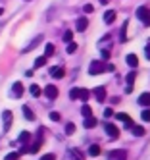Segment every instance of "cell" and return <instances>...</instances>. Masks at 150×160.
Segmentation results:
<instances>
[{"label":"cell","instance_id":"obj_1","mask_svg":"<svg viewBox=\"0 0 150 160\" xmlns=\"http://www.w3.org/2000/svg\"><path fill=\"white\" fill-rule=\"evenodd\" d=\"M137 18L141 19L146 27H150V10H148L146 6H141V8L137 10Z\"/></svg>","mask_w":150,"mask_h":160},{"label":"cell","instance_id":"obj_2","mask_svg":"<svg viewBox=\"0 0 150 160\" xmlns=\"http://www.w3.org/2000/svg\"><path fill=\"white\" fill-rule=\"evenodd\" d=\"M69 97L71 98H81V100L87 102V98L90 97V91H87V89H71L69 91Z\"/></svg>","mask_w":150,"mask_h":160},{"label":"cell","instance_id":"obj_3","mask_svg":"<svg viewBox=\"0 0 150 160\" xmlns=\"http://www.w3.org/2000/svg\"><path fill=\"white\" fill-rule=\"evenodd\" d=\"M104 72H106V66L102 62H98V60L90 62V66H89V73L90 75H98V73H104Z\"/></svg>","mask_w":150,"mask_h":160},{"label":"cell","instance_id":"obj_4","mask_svg":"<svg viewBox=\"0 0 150 160\" xmlns=\"http://www.w3.org/2000/svg\"><path fill=\"white\" fill-rule=\"evenodd\" d=\"M108 160H127V152L123 148H118V151L108 152Z\"/></svg>","mask_w":150,"mask_h":160},{"label":"cell","instance_id":"obj_5","mask_svg":"<svg viewBox=\"0 0 150 160\" xmlns=\"http://www.w3.org/2000/svg\"><path fill=\"white\" fill-rule=\"evenodd\" d=\"M104 129H106V133L110 137H114V139H118V137H119V129L115 128L114 123H106V125H104Z\"/></svg>","mask_w":150,"mask_h":160},{"label":"cell","instance_id":"obj_6","mask_svg":"<svg viewBox=\"0 0 150 160\" xmlns=\"http://www.w3.org/2000/svg\"><path fill=\"white\" fill-rule=\"evenodd\" d=\"M12 118H14V116H12V112H10V110H4V112H2V120H4V131H8V129H10V125H12Z\"/></svg>","mask_w":150,"mask_h":160},{"label":"cell","instance_id":"obj_7","mask_svg":"<svg viewBox=\"0 0 150 160\" xmlns=\"http://www.w3.org/2000/svg\"><path fill=\"white\" fill-rule=\"evenodd\" d=\"M44 95L48 97L50 100H54V98L58 97V87H54V85H46V89H44Z\"/></svg>","mask_w":150,"mask_h":160},{"label":"cell","instance_id":"obj_8","mask_svg":"<svg viewBox=\"0 0 150 160\" xmlns=\"http://www.w3.org/2000/svg\"><path fill=\"white\" fill-rule=\"evenodd\" d=\"M92 93H94V97H96L98 102H102L104 98H106V89H104V87H96L94 91H92Z\"/></svg>","mask_w":150,"mask_h":160},{"label":"cell","instance_id":"obj_9","mask_svg":"<svg viewBox=\"0 0 150 160\" xmlns=\"http://www.w3.org/2000/svg\"><path fill=\"white\" fill-rule=\"evenodd\" d=\"M12 93H14V97H16V98H19V97L23 95V85H21L19 81H16V83H14V87H12Z\"/></svg>","mask_w":150,"mask_h":160},{"label":"cell","instance_id":"obj_10","mask_svg":"<svg viewBox=\"0 0 150 160\" xmlns=\"http://www.w3.org/2000/svg\"><path fill=\"white\" fill-rule=\"evenodd\" d=\"M115 16H118V14H115V10H108V12L104 14V21L110 25V23H114V21H115Z\"/></svg>","mask_w":150,"mask_h":160},{"label":"cell","instance_id":"obj_11","mask_svg":"<svg viewBox=\"0 0 150 160\" xmlns=\"http://www.w3.org/2000/svg\"><path fill=\"white\" fill-rule=\"evenodd\" d=\"M115 118H118L119 122H123V123H127V128L131 129V125H133V120L127 116V114H115Z\"/></svg>","mask_w":150,"mask_h":160},{"label":"cell","instance_id":"obj_12","mask_svg":"<svg viewBox=\"0 0 150 160\" xmlns=\"http://www.w3.org/2000/svg\"><path fill=\"white\" fill-rule=\"evenodd\" d=\"M87 27H89V19H87V18H79V19H77V31L83 33Z\"/></svg>","mask_w":150,"mask_h":160},{"label":"cell","instance_id":"obj_13","mask_svg":"<svg viewBox=\"0 0 150 160\" xmlns=\"http://www.w3.org/2000/svg\"><path fill=\"white\" fill-rule=\"evenodd\" d=\"M138 104L141 106H150V93H143L138 97Z\"/></svg>","mask_w":150,"mask_h":160},{"label":"cell","instance_id":"obj_14","mask_svg":"<svg viewBox=\"0 0 150 160\" xmlns=\"http://www.w3.org/2000/svg\"><path fill=\"white\" fill-rule=\"evenodd\" d=\"M52 77H56V79H62L64 75H65V70H64V68H52Z\"/></svg>","mask_w":150,"mask_h":160},{"label":"cell","instance_id":"obj_15","mask_svg":"<svg viewBox=\"0 0 150 160\" xmlns=\"http://www.w3.org/2000/svg\"><path fill=\"white\" fill-rule=\"evenodd\" d=\"M96 123H98V120H96V118H92V116L85 118V128H87V129H92V128H96Z\"/></svg>","mask_w":150,"mask_h":160},{"label":"cell","instance_id":"obj_16","mask_svg":"<svg viewBox=\"0 0 150 160\" xmlns=\"http://www.w3.org/2000/svg\"><path fill=\"white\" fill-rule=\"evenodd\" d=\"M125 60H127V64H129L131 68H137V66H138V58H137L135 54H127Z\"/></svg>","mask_w":150,"mask_h":160},{"label":"cell","instance_id":"obj_17","mask_svg":"<svg viewBox=\"0 0 150 160\" xmlns=\"http://www.w3.org/2000/svg\"><path fill=\"white\" fill-rule=\"evenodd\" d=\"M23 116H25V120H29V122L35 120V114H33V110L29 106H23Z\"/></svg>","mask_w":150,"mask_h":160},{"label":"cell","instance_id":"obj_18","mask_svg":"<svg viewBox=\"0 0 150 160\" xmlns=\"http://www.w3.org/2000/svg\"><path fill=\"white\" fill-rule=\"evenodd\" d=\"M29 139H31V133H29V131H21V135L17 137V141H19V143H27Z\"/></svg>","mask_w":150,"mask_h":160},{"label":"cell","instance_id":"obj_19","mask_svg":"<svg viewBox=\"0 0 150 160\" xmlns=\"http://www.w3.org/2000/svg\"><path fill=\"white\" fill-rule=\"evenodd\" d=\"M89 154H90V156H98V154H100V147H98V145H90V147H89Z\"/></svg>","mask_w":150,"mask_h":160},{"label":"cell","instance_id":"obj_20","mask_svg":"<svg viewBox=\"0 0 150 160\" xmlns=\"http://www.w3.org/2000/svg\"><path fill=\"white\" fill-rule=\"evenodd\" d=\"M131 129H133V133L137 137H143L144 135V128H141V125H131Z\"/></svg>","mask_w":150,"mask_h":160},{"label":"cell","instance_id":"obj_21","mask_svg":"<svg viewBox=\"0 0 150 160\" xmlns=\"http://www.w3.org/2000/svg\"><path fill=\"white\" fill-rule=\"evenodd\" d=\"M52 54H54V44L48 42V44H46V48H44V56L48 58V56H52Z\"/></svg>","mask_w":150,"mask_h":160},{"label":"cell","instance_id":"obj_22","mask_svg":"<svg viewBox=\"0 0 150 160\" xmlns=\"http://www.w3.org/2000/svg\"><path fill=\"white\" fill-rule=\"evenodd\" d=\"M29 91H31V95H33V97H41V93H42L39 85H31V89H29Z\"/></svg>","mask_w":150,"mask_h":160},{"label":"cell","instance_id":"obj_23","mask_svg":"<svg viewBox=\"0 0 150 160\" xmlns=\"http://www.w3.org/2000/svg\"><path fill=\"white\" fill-rule=\"evenodd\" d=\"M81 114H83L85 118H89V116H92V110H90V106L89 104H85L83 108H81Z\"/></svg>","mask_w":150,"mask_h":160},{"label":"cell","instance_id":"obj_24","mask_svg":"<svg viewBox=\"0 0 150 160\" xmlns=\"http://www.w3.org/2000/svg\"><path fill=\"white\" fill-rule=\"evenodd\" d=\"M127 25H129L127 21L121 25V42H125V41H127Z\"/></svg>","mask_w":150,"mask_h":160},{"label":"cell","instance_id":"obj_25","mask_svg":"<svg viewBox=\"0 0 150 160\" xmlns=\"http://www.w3.org/2000/svg\"><path fill=\"white\" fill-rule=\"evenodd\" d=\"M41 41H42V37H41V35H39V37H37V39H35V41H33V42H31V44H29V47H27V48H25V50H23V52H29V50H31V48H33V47H37V44H39V42H41Z\"/></svg>","mask_w":150,"mask_h":160},{"label":"cell","instance_id":"obj_26","mask_svg":"<svg viewBox=\"0 0 150 160\" xmlns=\"http://www.w3.org/2000/svg\"><path fill=\"white\" fill-rule=\"evenodd\" d=\"M44 64H46V56H41V58L35 60V68H42Z\"/></svg>","mask_w":150,"mask_h":160},{"label":"cell","instance_id":"obj_27","mask_svg":"<svg viewBox=\"0 0 150 160\" xmlns=\"http://www.w3.org/2000/svg\"><path fill=\"white\" fill-rule=\"evenodd\" d=\"M75 50H77V44H75L73 41H71V42H67V54H73Z\"/></svg>","mask_w":150,"mask_h":160},{"label":"cell","instance_id":"obj_28","mask_svg":"<svg viewBox=\"0 0 150 160\" xmlns=\"http://www.w3.org/2000/svg\"><path fill=\"white\" fill-rule=\"evenodd\" d=\"M64 41H65V42H71V41H73V33H71V31H65V33H64Z\"/></svg>","mask_w":150,"mask_h":160},{"label":"cell","instance_id":"obj_29","mask_svg":"<svg viewBox=\"0 0 150 160\" xmlns=\"http://www.w3.org/2000/svg\"><path fill=\"white\" fill-rule=\"evenodd\" d=\"M65 133H67V135H73V133H75V125H73V123H67V125H65Z\"/></svg>","mask_w":150,"mask_h":160},{"label":"cell","instance_id":"obj_30","mask_svg":"<svg viewBox=\"0 0 150 160\" xmlns=\"http://www.w3.org/2000/svg\"><path fill=\"white\" fill-rule=\"evenodd\" d=\"M141 118H143V122H150V110H148V108H146V110H143Z\"/></svg>","mask_w":150,"mask_h":160},{"label":"cell","instance_id":"obj_31","mask_svg":"<svg viewBox=\"0 0 150 160\" xmlns=\"http://www.w3.org/2000/svg\"><path fill=\"white\" fill-rule=\"evenodd\" d=\"M17 158H19V152H10V154H6L4 160H17Z\"/></svg>","mask_w":150,"mask_h":160},{"label":"cell","instance_id":"obj_32","mask_svg":"<svg viewBox=\"0 0 150 160\" xmlns=\"http://www.w3.org/2000/svg\"><path fill=\"white\" fill-rule=\"evenodd\" d=\"M50 120L52 122H60V114H58V112H50Z\"/></svg>","mask_w":150,"mask_h":160},{"label":"cell","instance_id":"obj_33","mask_svg":"<svg viewBox=\"0 0 150 160\" xmlns=\"http://www.w3.org/2000/svg\"><path fill=\"white\" fill-rule=\"evenodd\" d=\"M133 81H135V73H133V72H131V73H129V75H127V83H129V85H131V87H133Z\"/></svg>","mask_w":150,"mask_h":160},{"label":"cell","instance_id":"obj_34","mask_svg":"<svg viewBox=\"0 0 150 160\" xmlns=\"http://www.w3.org/2000/svg\"><path fill=\"white\" fill-rule=\"evenodd\" d=\"M104 116H106V118H112V116H114V110H112V108H106V110H104Z\"/></svg>","mask_w":150,"mask_h":160},{"label":"cell","instance_id":"obj_35","mask_svg":"<svg viewBox=\"0 0 150 160\" xmlns=\"http://www.w3.org/2000/svg\"><path fill=\"white\" fill-rule=\"evenodd\" d=\"M102 58H104V60H108V58H110V50H108V48H104V50H102Z\"/></svg>","mask_w":150,"mask_h":160},{"label":"cell","instance_id":"obj_36","mask_svg":"<svg viewBox=\"0 0 150 160\" xmlns=\"http://www.w3.org/2000/svg\"><path fill=\"white\" fill-rule=\"evenodd\" d=\"M92 12H94V8H92L90 4H87L85 6V14H92Z\"/></svg>","mask_w":150,"mask_h":160},{"label":"cell","instance_id":"obj_37","mask_svg":"<svg viewBox=\"0 0 150 160\" xmlns=\"http://www.w3.org/2000/svg\"><path fill=\"white\" fill-rule=\"evenodd\" d=\"M144 54H146V58L150 60V41H148V44H146V48H144Z\"/></svg>","mask_w":150,"mask_h":160},{"label":"cell","instance_id":"obj_38","mask_svg":"<svg viewBox=\"0 0 150 160\" xmlns=\"http://www.w3.org/2000/svg\"><path fill=\"white\" fill-rule=\"evenodd\" d=\"M41 160H56V156H54V154H44Z\"/></svg>","mask_w":150,"mask_h":160},{"label":"cell","instance_id":"obj_39","mask_svg":"<svg viewBox=\"0 0 150 160\" xmlns=\"http://www.w3.org/2000/svg\"><path fill=\"white\" fill-rule=\"evenodd\" d=\"M114 70H115V68H114L112 64H108V66H106V72H114Z\"/></svg>","mask_w":150,"mask_h":160},{"label":"cell","instance_id":"obj_40","mask_svg":"<svg viewBox=\"0 0 150 160\" xmlns=\"http://www.w3.org/2000/svg\"><path fill=\"white\" fill-rule=\"evenodd\" d=\"M100 2H102V4H108V0H100Z\"/></svg>","mask_w":150,"mask_h":160},{"label":"cell","instance_id":"obj_41","mask_svg":"<svg viewBox=\"0 0 150 160\" xmlns=\"http://www.w3.org/2000/svg\"><path fill=\"white\" fill-rule=\"evenodd\" d=\"M2 14H4V10H2V8H0V16H2Z\"/></svg>","mask_w":150,"mask_h":160}]
</instances>
